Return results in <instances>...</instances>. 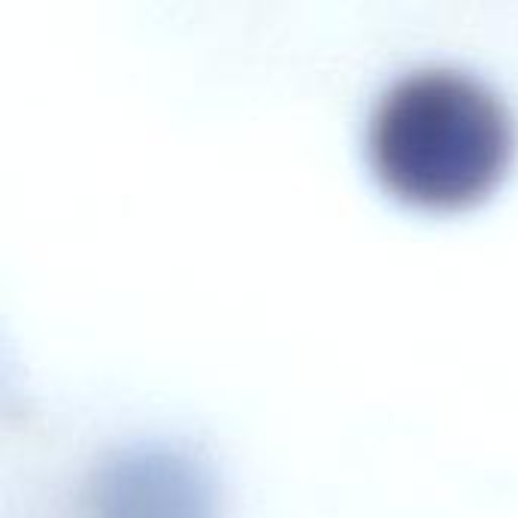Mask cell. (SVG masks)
I'll list each match as a JSON object with an SVG mask.
<instances>
[{
  "mask_svg": "<svg viewBox=\"0 0 518 518\" xmlns=\"http://www.w3.org/2000/svg\"><path fill=\"white\" fill-rule=\"evenodd\" d=\"M376 176L422 206H461L494 185L512 152V122L470 73L424 67L379 97L367 127Z\"/></svg>",
  "mask_w": 518,
  "mask_h": 518,
  "instance_id": "6da1fadb",
  "label": "cell"
}]
</instances>
